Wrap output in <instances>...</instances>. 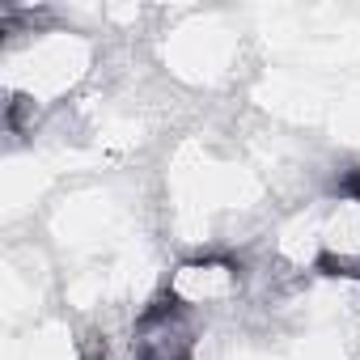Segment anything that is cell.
<instances>
[{"label":"cell","instance_id":"6da1fadb","mask_svg":"<svg viewBox=\"0 0 360 360\" xmlns=\"http://www.w3.org/2000/svg\"><path fill=\"white\" fill-rule=\"evenodd\" d=\"M136 360H191V330L183 326L178 297H165L140 314Z\"/></svg>","mask_w":360,"mask_h":360}]
</instances>
